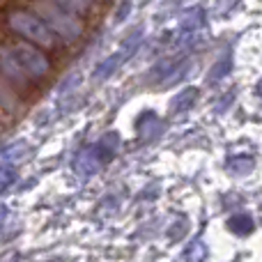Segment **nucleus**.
Returning a JSON list of instances; mask_svg holds the SVG:
<instances>
[{
	"label": "nucleus",
	"mask_w": 262,
	"mask_h": 262,
	"mask_svg": "<svg viewBox=\"0 0 262 262\" xmlns=\"http://www.w3.org/2000/svg\"><path fill=\"white\" fill-rule=\"evenodd\" d=\"M205 258H207V246H205V242L193 239L184 251H182V255L177 262H203Z\"/></svg>",
	"instance_id": "nucleus-10"
},
{
	"label": "nucleus",
	"mask_w": 262,
	"mask_h": 262,
	"mask_svg": "<svg viewBox=\"0 0 262 262\" xmlns=\"http://www.w3.org/2000/svg\"><path fill=\"white\" fill-rule=\"evenodd\" d=\"M5 216H7V209H0V230H3V226H5Z\"/></svg>",
	"instance_id": "nucleus-19"
},
{
	"label": "nucleus",
	"mask_w": 262,
	"mask_h": 262,
	"mask_svg": "<svg viewBox=\"0 0 262 262\" xmlns=\"http://www.w3.org/2000/svg\"><path fill=\"white\" fill-rule=\"evenodd\" d=\"M14 180H16V170H14V168H9V166L0 168V193L7 191L9 186L14 184Z\"/></svg>",
	"instance_id": "nucleus-17"
},
{
	"label": "nucleus",
	"mask_w": 262,
	"mask_h": 262,
	"mask_svg": "<svg viewBox=\"0 0 262 262\" xmlns=\"http://www.w3.org/2000/svg\"><path fill=\"white\" fill-rule=\"evenodd\" d=\"M104 154H101L99 145H88V147H83L81 152L74 157V172H76L78 177H92L97 175V172L101 170V166H104Z\"/></svg>",
	"instance_id": "nucleus-5"
},
{
	"label": "nucleus",
	"mask_w": 262,
	"mask_h": 262,
	"mask_svg": "<svg viewBox=\"0 0 262 262\" xmlns=\"http://www.w3.org/2000/svg\"><path fill=\"white\" fill-rule=\"evenodd\" d=\"M140 39H143V28H136V30L131 32L127 39L122 41V51H120V53H122V58H124V60H129L131 55H134L136 51H138Z\"/></svg>",
	"instance_id": "nucleus-14"
},
{
	"label": "nucleus",
	"mask_w": 262,
	"mask_h": 262,
	"mask_svg": "<svg viewBox=\"0 0 262 262\" xmlns=\"http://www.w3.org/2000/svg\"><path fill=\"white\" fill-rule=\"evenodd\" d=\"M228 72H230V58H226V60H221V62H216V67H214L212 72L207 74V83L219 81V78H223Z\"/></svg>",
	"instance_id": "nucleus-16"
},
{
	"label": "nucleus",
	"mask_w": 262,
	"mask_h": 262,
	"mask_svg": "<svg viewBox=\"0 0 262 262\" xmlns=\"http://www.w3.org/2000/svg\"><path fill=\"white\" fill-rule=\"evenodd\" d=\"M189 69H191V60H186V58L161 60L152 69V78H157L161 85H172L175 81H182L189 74Z\"/></svg>",
	"instance_id": "nucleus-4"
},
{
	"label": "nucleus",
	"mask_w": 262,
	"mask_h": 262,
	"mask_svg": "<svg viewBox=\"0 0 262 262\" xmlns=\"http://www.w3.org/2000/svg\"><path fill=\"white\" fill-rule=\"evenodd\" d=\"M0 64L9 76L39 78L49 72V60L39 49L30 44H16L7 51H0Z\"/></svg>",
	"instance_id": "nucleus-1"
},
{
	"label": "nucleus",
	"mask_w": 262,
	"mask_h": 262,
	"mask_svg": "<svg viewBox=\"0 0 262 262\" xmlns=\"http://www.w3.org/2000/svg\"><path fill=\"white\" fill-rule=\"evenodd\" d=\"M97 145H99V149H101V154H104V159L108 161V159H113L115 149H118V145H120V136L115 134V131H108L106 136H101V140H99Z\"/></svg>",
	"instance_id": "nucleus-13"
},
{
	"label": "nucleus",
	"mask_w": 262,
	"mask_h": 262,
	"mask_svg": "<svg viewBox=\"0 0 262 262\" xmlns=\"http://www.w3.org/2000/svg\"><path fill=\"white\" fill-rule=\"evenodd\" d=\"M53 3L72 14H83L90 9V0H53Z\"/></svg>",
	"instance_id": "nucleus-15"
},
{
	"label": "nucleus",
	"mask_w": 262,
	"mask_h": 262,
	"mask_svg": "<svg viewBox=\"0 0 262 262\" xmlns=\"http://www.w3.org/2000/svg\"><path fill=\"white\" fill-rule=\"evenodd\" d=\"M253 166H255V159L249 157V154H237V157H232L228 161V170L232 175H249L253 170Z\"/></svg>",
	"instance_id": "nucleus-12"
},
{
	"label": "nucleus",
	"mask_w": 262,
	"mask_h": 262,
	"mask_svg": "<svg viewBox=\"0 0 262 262\" xmlns=\"http://www.w3.org/2000/svg\"><path fill=\"white\" fill-rule=\"evenodd\" d=\"M228 230L235 232V235H239V237H246L255 230V221H253V216L246 214V212L232 214V216L228 219Z\"/></svg>",
	"instance_id": "nucleus-7"
},
{
	"label": "nucleus",
	"mask_w": 262,
	"mask_h": 262,
	"mask_svg": "<svg viewBox=\"0 0 262 262\" xmlns=\"http://www.w3.org/2000/svg\"><path fill=\"white\" fill-rule=\"evenodd\" d=\"M120 9H122V12L118 14V21H122V18L129 14V3H122V7H120Z\"/></svg>",
	"instance_id": "nucleus-18"
},
{
	"label": "nucleus",
	"mask_w": 262,
	"mask_h": 262,
	"mask_svg": "<svg viewBox=\"0 0 262 262\" xmlns=\"http://www.w3.org/2000/svg\"><path fill=\"white\" fill-rule=\"evenodd\" d=\"M26 149H28V145L23 143V140L0 147V168H3V166H9V163L16 161V159H21L23 154H26Z\"/></svg>",
	"instance_id": "nucleus-11"
},
{
	"label": "nucleus",
	"mask_w": 262,
	"mask_h": 262,
	"mask_svg": "<svg viewBox=\"0 0 262 262\" xmlns=\"http://www.w3.org/2000/svg\"><path fill=\"white\" fill-rule=\"evenodd\" d=\"M122 53H113V55H108L106 60H101L99 64L95 67V74H92V78L95 81H104V78H108V76H113L115 72H118V67H120V62H122Z\"/></svg>",
	"instance_id": "nucleus-8"
},
{
	"label": "nucleus",
	"mask_w": 262,
	"mask_h": 262,
	"mask_svg": "<svg viewBox=\"0 0 262 262\" xmlns=\"http://www.w3.org/2000/svg\"><path fill=\"white\" fill-rule=\"evenodd\" d=\"M255 92H258V95L262 97V78H260V81H258V85H255Z\"/></svg>",
	"instance_id": "nucleus-20"
},
{
	"label": "nucleus",
	"mask_w": 262,
	"mask_h": 262,
	"mask_svg": "<svg viewBox=\"0 0 262 262\" xmlns=\"http://www.w3.org/2000/svg\"><path fill=\"white\" fill-rule=\"evenodd\" d=\"M136 129H138V138L143 140V143H152V140L161 138V134L166 131V122H163L157 113L147 111V113H143L138 118Z\"/></svg>",
	"instance_id": "nucleus-6"
},
{
	"label": "nucleus",
	"mask_w": 262,
	"mask_h": 262,
	"mask_svg": "<svg viewBox=\"0 0 262 262\" xmlns=\"http://www.w3.org/2000/svg\"><path fill=\"white\" fill-rule=\"evenodd\" d=\"M195 101H198V90H195V88H184V90L172 99L170 111L172 113H184V111H189Z\"/></svg>",
	"instance_id": "nucleus-9"
},
{
	"label": "nucleus",
	"mask_w": 262,
	"mask_h": 262,
	"mask_svg": "<svg viewBox=\"0 0 262 262\" xmlns=\"http://www.w3.org/2000/svg\"><path fill=\"white\" fill-rule=\"evenodd\" d=\"M9 26H12L14 32H18V35L26 37L32 44L53 46V32H51V28L39 16H35V14H30V12L9 14Z\"/></svg>",
	"instance_id": "nucleus-3"
},
{
	"label": "nucleus",
	"mask_w": 262,
	"mask_h": 262,
	"mask_svg": "<svg viewBox=\"0 0 262 262\" xmlns=\"http://www.w3.org/2000/svg\"><path fill=\"white\" fill-rule=\"evenodd\" d=\"M39 18L51 28V32L60 35L64 41H74L76 37H81L83 32V23L76 18V14L67 12V9L58 7L51 3H39L37 5Z\"/></svg>",
	"instance_id": "nucleus-2"
}]
</instances>
